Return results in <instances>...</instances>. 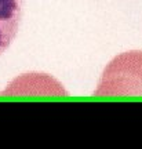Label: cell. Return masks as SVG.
<instances>
[{
  "label": "cell",
  "mask_w": 142,
  "mask_h": 149,
  "mask_svg": "<svg viewBox=\"0 0 142 149\" xmlns=\"http://www.w3.org/2000/svg\"><path fill=\"white\" fill-rule=\"evenodd\" d=\"M25 0H0V55L10 47L19 31Z\"/></svg>",
  "instance_id": "1"
}]
</instances>
